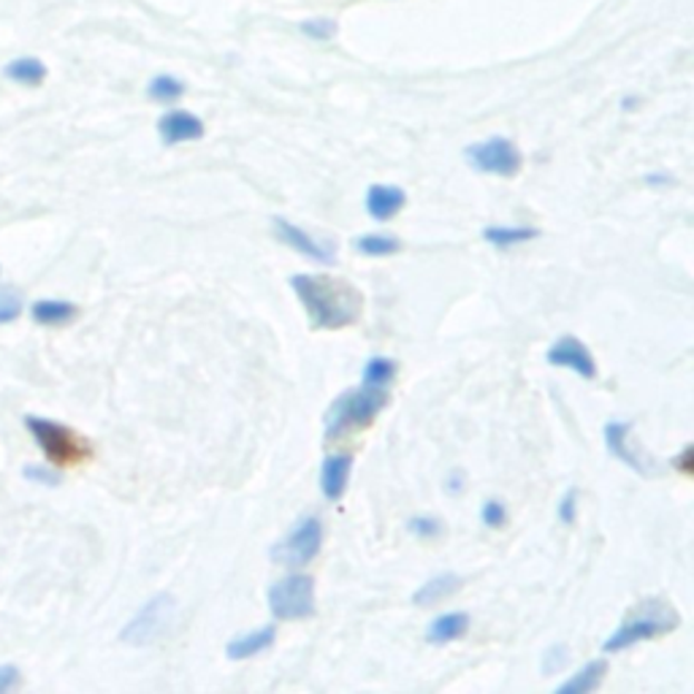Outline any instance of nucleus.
Wrapping results in <instances>:
<instances>
[{
    "instance_id": "nucleus-1",
    "label": "nucleus",
    "mask_w": 694,
    "mask_h": 694,
    "mask_svg": "<svg viewBox=\"0 0 694 694\" xmlns=\"http://www.w3.org/2000/svg\"><path fill=\"white\" fill-rule=\"evenodd\" d=\"M291 287L302 302L312 329L340 331L353 326L364 306L359 287L326 274H293Z\"/></svg>"
},
{
    "instance_id": "nucleus-2",
    "label": "nucleus",
    "mask_w": 694,
    "mask_h": 694,
    "mask_svg": "<svg viewBox=\"0 0 694 694\" xmlns=\"http://www.w3.org/2000/svg\"><path fill=\"white\" fill-rule=\"evenodd\" d=\"M681 627L678 610L671 603L659 597H648L643 603L633 605L624 616V622L613 629V635L603 643L605 654L627 652V648L637 646V643L656 641V637L675 633Z\"/></svg>"
},
{
    "instance_id": "nucleus-3",
    "label": "nucleus",
    "mask_w": 694,
    "mask_h": 694,
    "mask_svg": "<svg viewBox=\"0 0 694 694\" xmlns=\"http://www.w3.org/2000/svg\"><path fill=\"white\" fill-rule=\"evenodd\" d=\"M389 402L391 393L385 385L361 383V389L345 391L342 397H336L331 402L326 418H323L326 440H340V437L350 434V431L372 427L374 418L389 408Z\"/></svg>"
},
{
    "instance_id": "nucleus-4",
    "label": "nucleus",
    "mask_w": 694,
    "mask_h": 694,
    "mask_svg": "<svg viewBox=\"0 0 694 694\" xmlns=\"http://www.w3.org/2000/svg\"><path fill=\"white\" fill-rule=\"evenodd\" d=\"M174 613H177V599L166 592L155 594V597L147 599V603L134 613V618L125 624L120 641L125 646L134 648L155 646V643H160L168 633H172Z\"/></svg>"
},
{
    "instance_id": "nucleus-5",
    "label": "nucleus",
    "mask_w": 694,
    "mask_h": 694,
    "mask_svg": "<svg viewBox=\"0 0 694 694\" xmlns=\"http://www.w3.org/2000/svg\"><path fill=\"white\" fill-rule=\"evenodd\" d=\"M22 423L25 429L30 431V437L39 442L41 453L47 456L52 465H77V461L90 456V446H87L77 431L68 429L66 423L41 416H25Z\"/></svg>"
},
{
    "instance_id": "nucleus-6",
    "label": "nucleus",
    "mask_w": 694,
    "mask_h": 694,
    "mask_svg": "<svg viewBox=\"0 0 694 694\" xmlns=\"http://www.w3.org/2000/svg\"><path fill=\"white\" fill-rule=\"evenodd\" d=\"M268 610L280 622H302L315 616V580L310 575H287L268 589Z\"/></svg>"
},
{
    "instance_id": "nucleus-7",
    "label": "nucleus",
    "mask_w": 694,
    "mask_h": 694,
    "mask_svg": "<svg viewBox=\"0 0 694 694\" xmlns=\"http://www.w3.org/2000/svg\"><path fill=\"white\" fill-rule=\"evenodd\" d=\"M323 548V524L321 518L306 516L299 518L296 527H293L280 543H274L272 548V561L280 567H296L310 565Z\"/></svg>"
},
{
    "instance_id": "nucleus-8",
    "label": "nucleus",
    "mask_w": 694,
    "mask_h": 694,
    "mask_svg": "<svg viewBox=\"0 0 694 694\" xmlns=\"http://www.w3.org/2000/svg\"><path fill=\"white\" fill-rule=\"evenodd\" d=\"M465 158L475 172L493 174V177H516L521 172V153L505 136H493V139L470 144L465 149Z\"/></svg>"
},
{
    "instance_id": "nucleus-9",
    "label": "nucleus",
    "mask_w": 694,
    "mask_h": 694,
    "mask_svg": "<svg viewBox=\"0 0 694 694\" xmlns=\"http://www.w3.org/2000/svg\"><path fill=\"white\" fill-rule=\"evenodd\" d=\"M546 359L551 366L573 369V372L584 380L597 378V361H594L592 350L586 348V342H580L578 336L573 334L559 336V340L548 348Z\"/></svg>"
},
{
    "instance_id": "nucleus-10",
    "label": "nucleus",
    "mask_w": 694,
    "mask_h": 694,
    "mask_svg": "<svg viewBox=\"0 0 694 694\" xmlns=\"http://www.w3.org/2000/svg\"><path fill=\"white\" fill-rule=\"evenodd\" d=\"M605 448H608L622 465H627L629 470L643 475V478H648V475L656 470L654 461L633 446V423L610 421L608 427H605Z\"/></svg>"
},
{
    "instance_id": "nucleus-11",
    "label": "nucleus",
    "mask_w": 694,
    "mask_h": 694,
    "mask_svg": "<svg viewBox=\"0 0 694 694\" xmlns=\"http://www.w3.org/2000/svg\"><path fill=\"white\" fill-rule=\"evenodd\" d=\"M272 231L283 245H287L291 250H296L299 255H304L306 261H315V264H334L336 261V250L326 245L321 240H312L304 228L293 225L285 217H274L272 221Z\"/></svg>"
},
{
    "instance_id": "nucleus-12",
    "label": "nucleus",
    "mask_w": 694,
    "mask_h": 694,
    "mask_svg": "<svg viewBox=\"0 0 694 694\" xmlns=\"http://www.w3.org/2000/svg\"><path fill=\"white\" fill-rule=\"evenodd\" d=\"M158 134H160V141H164L166 147H177V144L202 139L204 120L202 117L190 115V111H183V109L166 111V115L158 120Z\"/></svg>"
},
{
    "instance_id": "nucleus-13",
    "label": "nucleus",
    "mask_w": 694,
    "mask_h": 694,
    "mask_svg": "<svg viewBox=\"0 0 694 694\" xmlns=\"http://www.w3.org/2000/svg\"><path fill=\"white\" fill-rule=\"evenodd\" d=\"M404 204H408V193H404L399 185H372L364 198L369 217L378 223H385V221H391V217H397L399 212L404 209Z\"/></svg>"
},
{
    "instance_id": "nucleus-14",
    "label": "nucleus",
    "mask_w": 694,
    "mask_h": 694,
    "mask_svg": "<svg viewBox=\"0 0 694 694\" xmlns=\"http://www.w3.org/2000/svg\"><path fill=\"white\" fill-rule=\"evenodd\" d=\"M350 470H353V456L334 453L326 456L321 465V491L329 502H340L342 493L348 489Z\"/></svg>"
},
{
    "instance_id": "nucleus-15",
    "label": "nucleus",
    "mask_w": 694,
    "mask_h": 694,
    "mask_svg": "<svg viewBox=\"0 0 694 694\" xmlns=\"http://www.w3.org/2000/svg\"><path fill=\"white\" fill-rule=\"evenodd\" d=\"M470 633V613L465 610H450L437 616L427 629V643L431 646H448V643L461 641Z\"/></svg>"
},
{
    "instance_id": "nucleus-16",
    "label": "nucleus",
    "mask_w": 694,
    "mask_h": 694,
    "mask_svg": "<svg viewBox=\"0 0 694 694\" xmlns=\"http://www.w3.org/2000/svg\"><path fill=\"white\" fill-rule=\"evenodd\" d=\"M274 641H277V629H274L272 624H266V627H258V629H253V633L228 641V646H225V656L234 662L250 659V656H258V654L268 652V648L274 646Z\"/></svg>"
},
{
    "instance_id": "nucleus-17",
    "label": "nucleus",
    "mask_w": 694,
    "mask_h": 694,
    "mask_svg": "<svg viewBox=\"0 0 694 694\" xmlns=\"http://www.w3.org/2000/svg\"><path fill=\"white\" fill-rule=\"evenodd\" d=\"M459 589H461L459 575L442 573V575H434V578H429L423 586H418L410 599H412V605H418V608H431V605L446 603V599L453 597Z\"/></svg>"
},
{
    "instance_id": "nucleus-18",
    "label": "nucleus",
    "mask_w": 694,
    "mask_h": 694,
    "mask_svg": "<svg viewBox=\"0 0 694 694\" xmlns=\"http://www.w3.org/2000/svg\"><path fill=\"white\" fill-rule=\"evenodd\" d=\"M79 310L74 302H66V299H39L30 306V317H33L39 326L47 329H58L68 326L71 321H77Z\"/></svg>"
},
{
    "instance_id": "nucleus-19",
    "label": "nucleus",
    "mask_w": 694,
    "mask_h": 694,
    "mask_svg": "<svg viewBox=\"0 0 694 694\" xmlns=\"http://www.w3.org/2000/svg\"><path fill=\"white\" fill-rule=\"evenodd\" d=\"M605 675H608V662L594 659L586 667H580L573 678H567L565 684L556 686V694H592L603 686Z\"/></svg>"
},
{
    "instance_id": "nucleus-20",
    "label": "nucleus",
    "mask_w": 694,
    "mask_h": 694,
    "mask_svg": "<svg viewBox=\"0 0 694 694\" xmlns=\"http://www.w3.org/2000/svg\"><path fill=\"white\" fill-rule=\"evenodd\" d=\"M540 236V231L535 225H489L483 231V240L489 242L491 247L497 250H510L524 245V242H531Z\"/></svg>"
},
{
    "instance_id": "nucleus-21",
    "label": "nucleus",
    "mask_w": 694,
    "mask_h": 694,
    "mask_svg": "<svg viewBox=\"0 0 694 694\" xmlns=\"http://www.w3.org/2000/svg\"><path fill=\"white\" fill-rule=\"evenodd\" d=\"M6 79L25 87H39L47 79V66L39 58H17L3 68Z\"/></svg>"
},
{
    "instance_id": "nucleus-22",
    "label": "nucleus",
    "mask_w": 694,
    "mask_h": 694,
    "mask_svg": "<svg viewBox=\"0 0 694 694\" xmlns=\"http://www.w3.org/2000/svg\"><path fill=\"white\" fill-rule=\"evenodd\" d=\"M355 253L369 255V258H389L402 250V240L391 234H364L353 242Z\"/></svg>"
},
{
    "instance_id": "nucleus-23",
    "label": "nucleus",
    "mask_w": 694,
    "mask_h": 694,
    "mask_svg": "<svg viewBox=\"0 0 694 694\" xmlns=\"http://www.w3.org/2000/svg\"><path fill=\"white\" fill-rule=\"evenodd\" d=\"M147 96L158 104H174L185 96V82L177 77H168V74H160V77L149 82Z\"/></svg>"
},
{
    "instance_id": "nucleus-24",
    "label": "nucleus",
    "mask_w": 694,
    "mask_h": 694,
    "mask_svg": "<svg viewBox=\"0 0 694 694\" xmlns=\"http://www.w3.org/2000/svg\"><path fill=\"white\" fill-rule=\"evenodd\" d=\"M393 378H397V361L385 359V355H374V359L366 361L364 366V374H361V383H369V385H389L393 383Z\"/></svg>"
},
{
    "instance_id": "nucleus-25",
    "label": "nucleus",
    "mask_w": 694,
    "mask_h": 694,
    "mask_svg": "<svg viewBox=\"0 0 694 694\" xmlns=\"http://www.w3.org/2000/svg\"><path fill=\"white\" fill-rule=\"evenodd\" d=\"M20 315H22L20 293L9 291V287H0V326L14 323Z\"/></svg>"
},
{
    "instance_id": "nucleus-26",
    "label": "nucleus",
    "mask_w": 694,
    "mask_h": 694,
    "mask_svg": "<svg viewBox=\"0 0 694 694\" xmlns=\"http://www.w3.org/2000/svg\"><path fill=\"white\" fill-rule=\"evenodd\" d=\"M408 529L412 531V535L418 537V540H434V537H440V535H442L440 518H431V516H416V518H410Z\"/></svg>"
},
{
    "instance_id": "nucleus-27",
    "label": "nucleus",
    "mask_w": 694,
    "mask_h": 694,
    "mask_svg": "<svg viewBox=\"0 0 694 694\" xmlns=\"http://www.w3.org/2000/svg\"><path fill=\"white\" fill-rule=\"evenodd\" d=\"M480 521L489 529L505 527V521H508V508H505L499 499H489V502L483 505V510H480Z\"/></svg>"
},
{
    "instance_id": "nucleus-28",
    "label": "nucleus",
    "mask_w": 694,
    "mask_h": 694,
    "mask_svg": "<svg viewBox=\"0 0 694 694\" xmlns=\"http://www.w3.org/2000/svg\"><path fill=\"white\" fill-rule=\"evenodd\" d=\"M25 478L30 480V483H39V486H47V489H55V486H60V475L55 470H49V467H39V465H25L22 470Z\"/></svg>"
},
{
    "instance_id": "nucleus-29",
    "label": "nucleus",
    "mask_w": 694,
    "mask_h": 694,
    "mask_svg": "<svg viewBox=\"0 0 694 694\" xmlns=\"http://www.w3.org/2000/svg\"><path fill=\"white\" fill-rule=\"evenodd\" d=\"M567 659H570V656H567L565 646H551L546 654H543V673L554 675V673L565 671Z\"/></svg>"
},
{
    "instance_id": "nucleus-30",
    "label": "nucleus",
    "mask_w": 694,
    "mask_h": 694,
    "mask_svg": "<svg viewBox=\"0 0 694 694\" xmlns=\"http://www.w3.org/2000/svg\"><path fill=\"white\" fill-rule=\"evenodd\" d=\"M302 30H304L306 36H310V39H315V41H329V39H334L336 25L331 22V20H312V22H304V25H302Z\"/></svg>"
},
{
    "instance_id": "nucleus-31",
    "label": "nucleus",
    "mask_w": 694,
    "mask_h": 694,
    "mask_svg": "<svg viewBox=\"0 0 694 694\" xmlns=\"http://www.w3.org/2000/svg\"><path fill=\"white\" fill-rule=\"evenodd\" d=\"M578 489H570L565 493V497L559 499V521L561 524H575V518H578Z\"/></svg>"
},
{
    "instance_id": "nucleus-32",
    "label": "nucleus",
    "mask_w": 694,
    "mask_h": 694,
    "mask_svg": "<svg viewBox=\"0 0 694 694\" xmlns=\"http://www.w3.org/2000/svg\"><path fill=\"white\" fill-rule=\"evenodd\" d=\"M22 684V673L17 665H0V694L17 690Z\"/></svg>"
},
{
    "instance_id": "nucleus-33",
    "label": "nucleus",
    "mask_w": 694,
    "mask_h": 694,
    "mask_svg": "<svg viewBox=\"0 0 694 694\" xmlns=\"http://www.w3.org/2000/svg\"><path fill=\"white\" fill-rule=\"evenodd\" d=\"M692 453H694V448H692V446H686L684 450H681L678 459H673V470L690 475V472H692V459H694Z\"/></svg>"
},
{
    "instance_id": "nucleus-34",
    "label": "nucleus",
    "mask_w": 694,
    "mask_h": 694,
    "mask_svg": "<svg viewBox=\"0 0 694 694\" xmlns=\"http://www.w3.org/2000/svg\"><path fill=\"white\" fill-rule=\"evenodd\" d=\"M646 183L648 185H667V183H671V179H667V177H648Z\"/></svg>"
}]
</instances>
